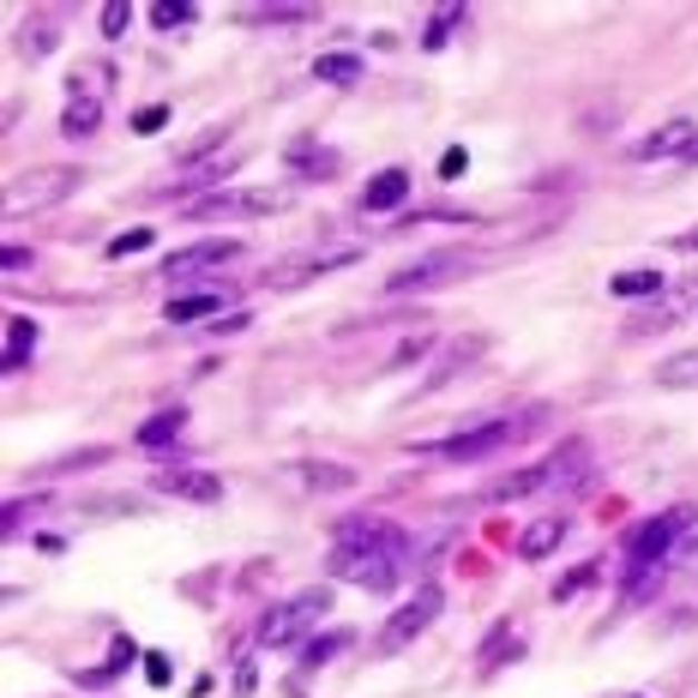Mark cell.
Masks as SVG:
<instances>
[{"instance_id": "cell-1", "label": "cell", "mask_w": 698, "mask_h": 698, "mask_svg": "<svg viewBox=\"0 0 698 698\" xmlns=\"http://www.w3.org/2000/svg\"><path fill=\"white\" fill-rule=\"evenodd\" d=\"M692 518H698V507H668V512H657V518H650V524L627 542V572L668 567V548H675V542L692 530Z\"/></svg>"}, {"instance_id": "cell-2", "label": "cell", "mask_w": 698, "mask_h": 698, "mask_svg": "<svg viewBox=\"0 0 698 698\" xmlns=\"http://www.w3.org/2000/svg\"><path fill=\"white\" fill-rule=\"evenodd\" d=\"M524 427H537V415H500V422H488V427H470V434L427 440L422 452H434V458H452V464H470V458H488V452H500V445H507V440H518Z\"/></svg>"}, {"instance_id": "cell-3", "label": "cell", "mask_w": 698, "mask_h": 698, "mask_svg": "<svg viewBox=\"0 0 698 698\" xmlns=\"http://www.w3.org/2000/svg\"><path fill=\"white\" fill-rule=\"evenodd\" d=\"M380 548H404V537H397L385 518H350V524H337V537H332V572L355 567L362 554H380Z\"/></svg>"}, {"instance_id": "cell-4", "label": "cell", "mask_w": 698, "mask_h": 698, "mask_svg": "<svg viewBox=\"0 0 698 698\" xmlns=\"http://www.w3.org/2000/svg\"><path fill=\"white\" fill-rule=\"evenodd\" d=\"M470 265H476V254H464V247H445V254H427V259L404 265L397 277H385V295H415V289H427V284H445L452 272H470Z\"/></svg>"}, {"instance_id": "cell-5", "label": "cell", "mask_w": 698, "mask_h": 698, "mask_svg": "<svg viewBox=\"0 0 698 698\" xmlns=\"http://www.w3.org/2000/svg\"><path fill=\"white\" fill-rule=\"evenodd\" d=\"M79 187V169H49V175H24L19 187H7V199H0V212L7 217H24V212H37L42 199H67V193Z\"/></svg>"}, {"instance_id": "cell-6", "label": "cell", "mask_w": 698, "mask_h": 698, "mask_svg": "<svg viewBox=\"0 0 698 698\" xmlns=\"http://www.w3.org/2000/svg\"><path fill=\"white\" fill-rule=\"evenodd\" d=\"M325 608L319 590H307V597H295V602H277L272 615L259 620V645H272V650H284L289 638H302L307 627H314V615Z\"/></svg>"}, {"instance_id": "cell-7", "label": "cell", "mask_w": 698, "mask_h": 698, "mask_svg": "<svg viewBox=\"0 0 698 698\" xmlns=\"http://www.w3.org/2000/svg\"><path fill=\"white\" fill-rule=\"evenodd\" d=\"M434 615H440V590H415V597L380 627V650H404L410 638H422L434 627Z\"/></svg>"}, {"instance_id": "cell-8", "label": "cell", "mask_w": 698, "mask_h": 698, "mask_svg": "<svg viewBox=\"0 0 698 698\" xmlns=\"http://www.w3.org/2000/svg\"><path fill=\"white\" fill-rule=\"evenodd\" d=\"M284 193H217V199H199L193 205V217L199 223H212V217H272V212H284Z\"/></svg>"}, {"instance_id": "cell-9", "label": "cell", "mask_w": 698, "mask_h": 698, "mask_svg": "<svg viewBox=\"0 0 698 698\" xmlns=\"http://www.w3.org/2000/svg\"><path fill=\"white\" fill-rule=\"evenodd\" d=\"M698 151V127L692 121H668L650 139L632 145V163H662V157H692Z\"/></svg>"}, {"instance_id": "cell-10", "label": "cell", "mask_w": 698, "mask_h": 698, "mask_svg": "<svg viewBox=\"0 0 698 698\" xmlns=\"http://www.w3.org/2000/svg\"><path fill=\"white\" fill-rule=\"evenodd\" d=\"M61 132L67 139H91V132H102V102L91 97L85 79H72V102L61 109Z\"/></svg>"}, {"instance_id": "cell-11", "label": "cell", "mask_w": 698, "mask_h": 698, "mask_svg": "<svg viewBox=\"0 0 698 698\" xmlns=\"http://www.w3.org/2000/svg\"><path fill=\"white\" fill-rule=\"evenodd\" d=\"M235 254H242V242H229V235H223V242H193V247H181V254H169L163 272L187 277V272H205V265H223V259H235Z\"/></svg>"}, {"instance_id": "cell-12", "label": "cell", "mask_w": 698, "mask_h": 698, "mask_svg": "<svg viewBox=\"0 0 698 698\" xmlns=\"http://www.w3.org/2000/svg\"><path fill=\"white\" fill-rule=\"evenodd\" d=\"M397 554H404V548H380V554H362L355 567H344L337 578H350V584H362V590H392V584H397Z\"/></svg>"}, {"instance_id": "cell-13", "label": "cell", "mask_w": 698, "mask_h": 698, "mask_svg": "<svg viewBox=\"0 0 698 698\" xmlns=\"http://www.w3.org/2000/svg\"><path fill=\"white\" fill-rule=\"evenodd\" d=\"M572 452H578V445H567V452H560V458H548V464H530V470H518V476L494 482V488H488V500H518V494H537V488H548V482H554V470L567 464Z\"/></svg>"}, {"instance_id": "cell-14", "label": "cell", "mask_w": 698, "mask_h": 698, "mask_svg": "<svg viewBox=\"0 0 698 698\" xmlns=\"http://www.w3.org/2000/svg\"><path fill=\"white\" fill-rule=\"evenodd\" d=\"M157 488L163 494H181V500H217L223 494V482L212 476V470H163Z\"/></svg>"}, {"instance_id": "cell-15", "label": "cell", "mask_w": 698, "mask_h": 698, "mask_svg": "<svg viewBox=\"0 0 698 698\" xmlns=\"http://www.w3.org/2000/svg\"><path fill=\"white\" fill-rule=\"evenodd\" d=\"M404 199H410V175L404 169H380L374 181H367V193H362L367 212H397Z\"/></svg>"}, {"instance_id": "cell-16", "label": "cell", "mask_w": 698, "mask_h": 698, "mask_svg": "<svg viewBox=\"0 0 698 698\" xmlns=\"http://www.w3.org/2000/svg\"><path fill=\"white\" fill-rule=\"evenodd\" d=\"M560 537H567V518H537V524L518 537V554H524V560H548L560 548Z\"/></svg>"}, {"instance_id": "cell-17", "label": "cell", "mask_w": 698, "mask_h": 698, "mask_svg": "<svg viewBox=\"0 0 698 698\" xmlns=\"http://www.w3.org/2000/svg\"><path fill=\"white\" fill-rule=\"evenodd\" d=\"M31 344H37V325L31 319H7V355H0V374H19Z\"/></svg>"}, {"instance_id": "cell-18", "label": "cell", "mask_w": 698, "mask_h": 698, "mask_svg": "<svg viewBox=\"0 0 698 698\" xmlns=\"http://www.w3.org/2000/svg\"><path fill=\"white\" fill-rule=\"evenodd\" d=\"M314 79L319 85H355V79H362V61H355V55H319V61H314Z\"/></svg>"}, {"instance_id": "cell-19", "label": "cell", "mask_w": 698, "mask_h": 698, "mask_svg": "<svg viewBox=\"0 0 698 698\" xmlns=\"http://www.w3.org/2000/svg\"><path fill=\"white\" fill-rule=\"evenodd\" d=\"M181 427H187L181 410H163V415H151V422L139 427V445H175V440H181Z\"/></svg>"}, {"instance_id": "cell-20", "label": "cell", "mask_w": 698, "mask_h": 698, "mask_svg": "<svg viewBox=\"0 0 698 698\" xmlns=\"http://www.w3.org/2000/svg\"><path fill=\"white\" fill-rule=\"evenodd\" d=\"M470 355H482V337H458V344H452V355H445L440 367H427V392H434V385H445V380H452L458 367L470 362Z\"/></svg>"}, {"instance_id": "cell-21", "label": "cell", "mask_w": 698, "mask_h": 698, "mask_svg": "<svg viewBox=\"0 0 698 698\" xmlns=\"http://www.w3.org/2000/svg\"><path fill=\"white\" fill-rule=\"evenodd\" d=\"M657 385H698V350H680V355H668V362L657 367Z\"/></svg>"}, {"instance_id": "cell-22", "label": "cell", "mask_w": 698, "mask_h": 698, "mask_svg": "<svg viewBox=\"0 0 698 698\" xmlns=\"http://www.w3.org/2000/svg\"><path fill=\"white\" fill-rule=\"evenodd\" d=\"M217 314V295H175L169 307H163V319L187 325V319H212Z\"/></svg>"}, {"instance_id": "cell-23", "label": "cell", "mask_w": 698, "mask_h": 698, "mask_svg": "<svg viewBox=\"0 0 698 698\" xmlns=\"http://www.w3.org/2000/svg\"><path fill=\"white\" fill-rule=\"evenodd\" d=\"M295 476H302L307 488H350L355 470H344V464H295Z\"/></svg>"}, {"instance_id": "cell-24", "label": "cell", "mask_w": 698, "mask_h": 698, "mask_svg": "<svg viewBox=\"0 0 698 698\" xmlns=\"http://www.w3.org/2000/svg\"><path fill=\"white\" fill-rule=\"evenodd\" d=\"M344 645H350V632H319L314 645L302 650V668H325V662H332V657H337V650H344Z\"/></svg>"}, {"instance_id": "cell-25", "label": "cell", "mask_w": 698, "mask_h": 698, "mask_svg": "<svg viewBox=\"0 0 698 698\" xmlns=\"http://www.w3.org/2000/svg\"><path fill=\"white\" fill-rule=\"evenodd\" d=\"M151 24H157V31H181V24H193V7H187V0H157Z\"/></svg>"}, {"instance_id": "cell-26", "label": "cell", "mask_w": 698, "mask_h": 698, "mask_svg": "<svg viewBox=\"0 0 698 698\" xmlns=\"http://www.w3.org/2000/svg\"><path fill=\"white\" fill-rule=\"evenodd\" d=\"M608 289H615V295H657L662 289V272H620Z\"/></svg>"}, {"instance_id": "cell-27", "label": "cell", "mask_w": 698, "mask_h": 698, "mask_svg": "<svg viewBox=\"0 0 698 698\" xmlns=\"http://www.w3.org/2000/svg\"><path fill=\"white\" fill-rule=\"evenodd\" d=\"M254 24H302V19H314V7H259V12H247Z\"/></svg>"}, {"instance_id": "cell-28", "label": "cell", "mask_w": 698, "mask_h": 698, "mask_svg": "<svg viewBox=\"0 0 698 698\" xmlns=\"http://www.w3.org/2000/svg\"><path fill=\"white\" fill-rule=\"evenodd\" d=\"M145 247H151V229H127L109 242V259H132V254H145Z\"/></svg>"}, {"instance_id": "cell-29", "label": "cell", "mask_w": 698, "mask_h": 698, "mask_svg": "<svg viewBox=\"0 0 698 698\" xmlns=\"http://www.w3.org/2000/svg\"><path fill=\"white\" fill-rule=\"evenodd\" d=\"M597 560H590V567H578V572H567V578H560V584H554V597L560 602H567V597H578V590H590V584H597Z\"/></svg>"}, {"instance_id": "cell-30", "label": "cell", "mask_w": 698, "mask_h": 698, "mask_svg": "<svg viewBox=\"0 0 698 698\" xmlns=\"http://www.w3.org/2000/svg\"><path fill=\"white\" fill-rule=\"evenodd\" d=\"M427 350H434V332H422V337H410V344H397V355H392V362H385V367H392V374H397V367L422 362Z\"/></svg>"}, {"instance_id": "cell-31", "label": "cell", "mask_w": 698, "mask_h": 698, "mask_svg": "<svg viewBox=\"0 0 698 698\" xmlns=\"http://www.w3.org/2000/svg\"><path fill=\"white\" fill-rule=\"evenodd\" d=\"M458 19H464V12H458V7H445L440 19H427V37H422V42H427V49H445V31H452Z\"/></svg>"}, {"instance_id": "cell-32", "label": "cell", "mask_w": 698, "mask_h": 698, "mask_svg": "<svg viewBox=\"0 0 698 698\" xmlns=\"http://www.w3.org/2000/svg\"><path fill=\"white\" fill-rule=\"evenodd\" d=\"M127 19H132L127 0H109V7H102V37H121V31H127Z\"/></svg>"}, {"instance_id": "cell-33", "label": "cell", "mask_w": 698, "mask_h": 698, "mask_svg": "<svg viewBox=\"0 0 698 698\" xmlns=\"http://www.w3.org/2000/svg\"><path fill=\"white\" fill-rule=\"evenodd\" d=\"M295 169H302V175H332V169H337V157H332V151H319V157H295Z\"/></svg>"}, {"instance_id": "cell-34", "label": "cell", "mask_w": 698, "mask_h": 698, "mask_svg": "<svg viewBox=\"0 0 698 698\" xmlns=\"http://www.w3.org/2000/svg\"><path fill=\"white\" fill-rule=\"evenodd\" d=\"M163 121H169V109H139V115H132V127H139V132H151Z\"/></svg>"}, {"instance_id": "cell-35", "label": "cell", "mask_w": 698, "mask_h": 698, "mask_svg": "<svg viewBox=\"0 0 698 698\" xmlns=\"http://www.w3.org/2000/svg\"><path fill=\"white\" fill-rule=\"evenodd\" d=\"M205 332H247V314H217Z\"/></svg>"}, {"instance_id": "cell-36", "label": "cell", "mask_w": 698, "mask_h": 698, "mask_svg": "<svg viewBox=\"0 0 698 698\" xmlns=\"http://www.w3.org/2000/svg\"><path fill=\"white\" fill-rule=\"evenodd\" d=\"M0 265H7V272H24V265H31V254H24V247H0Z\"/></svg>"}, {"instance_id": "cell-37", "label": "cell", "mask_w": 698, "mask_h": 698, "mask_svg": "<svg viewBox=\"0 0 698 698\" xmlns=\"http://www.w3.org/2000/svg\"><path fill=\"white\" fill-rule=\"evenodd\" d=\"M42 49H55V31H31V37H24V55H42Z\"/></svg>"}, {"instance_id": "cell-38", "label": "cell", "mask_w": 698, "mask_h": 698, "mask_svg": "<svg viewBox=\"0 0 698 698\" xmlns=\"http://www.w3.org/2000/svg\"><path fill=\"white\" fill-rule=\"evenodd\" d=\"M145 675H151L157 687H163V680H169V662H163V657H145Z\"/></svg>"}, {"instance_id": "cell-39", "label": "cell", "mask_w": 698, "mask_h": 698, "mask_svg": "<svg viewBox=\"0 0 698 698\" xmlns=\"http://www.w3.org/2000/svg\"><path fill=\"white\" fill-rule=\"evenodd\" d=\"M675 247H687V254H698V229H687V235H675Z\"/></svg>"}, {"instance_id": "cell-40", "label": "cell", "mask_w": 698, "mask_h": 698, "mask_svg": "<svg viewBox=\"0 0 698 698\" xmlns=\"http://www.w3.org/2000/svg\"><path fill=\"white\" fill-rule=\"evenodd\" d=\"M692 163H698V151H692Z\"/></svg>"}]
</instances>
